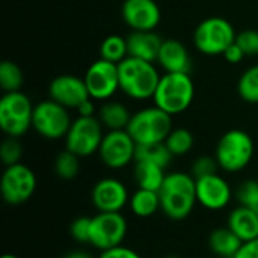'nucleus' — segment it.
<instances>
[{"mask_svg":"<svg viewBox=\"0 0 258 258\" xmlns=\"http://www.w3.org/2000/svg\"><path fill=\"white\" fill-rule=\"evenodd\" d=\"M160 210L172 221H184L198 204L197 180L190 172H169L159 190Z\"/></svg>","mask_w":258,"mask_h":258,"instance_id":"f257e3e1","label":"nucleus"},{"mask_svg":"<svg viewBox=\"0 0 258 258\" xmlns=\"http://www.w3.org/2000/svg\"><path fill=\"white\" fill-rule=\"evenodd\" d=\"M118 71L119 89L133 100L153 98L162 77L154 67V62L136 59L132 56L118 63Z\"/></svg>","mask_w":258,"mask_h":258,"instance_id":"f03ea898","label":"nucleus"},{"mask_svg":"<svg viewBox=\"0 0 258 258\" xmlns=\"http://www.w3.org/2000/svg\"><path fill=\"white\" fill-rule=\"evenodd\" d=\"M195 86L189 73H165L153 95L154 106L171 116L183 113L192 104Z\"/></svg>","mask_w":258,"mask_h":258,"instance_id":"7ed1b4c3","label":"nucleus"},{"mask_svg":"<svg viewBox=\"0 0 258 258\" xmlns=\"http://www.w3.org/2000/svg\"><path fill=\"white\" fill-rule=\"evenodd\" d=\"M254 141L252 138L239 128L228 130L218 141L215 157L222 171L236 174L243 171L254 157Z\"/></svg>","mask_w":258,"mask_h":258,"instance_id":"20e7f679","label":"nucleus"},{"mask_svg":"<svg viewBox=\"0 0 258 258\" xmlns=\"http://www.w3.org/2000/svg\"><path fill=\"white\" fill-rule=\"evenodd\" d=\"M125 130L138 145L165 142L172 132V116L157 106L145 107L132 115Z\"/></svg>","mask_w":258,"mask_h":258,"instance_id":"39448f33","label":"nucleus"},{"mask_svg":"<svg viewBox=\"0 0 258 258\" xmlns=\"http://www.w3.org/2000/svg\"><path fill=\"white\" fill-rule=\"evenodd\" d=\"M33 104L21 91L5 92L0 98V128L9 138H21L32 128Z\"/></svg>","mask_w":258,"mask_h":258,"instance_id":"423d86ee","label":"nucleus"},{"mask_svg":"<svg viewBox=\"0 0 258 258\" xmlns=\"http://www.w3.org/2000/svg\"><path fill=\"white\" fill-rule=\"evenodd\" d=\"M236 30L231 23L221 17H209L203 20L194 32V44L197 50L207 56L224 54L236 41Z\"/></svg>","mask_w":258,"mask_h":258,"instance_id":"0eeeda50","label":"nucleus"},{"mask_svg":"<svg viewBox=\"0 0 258 258\" xmlns=\"http://www.w3.org/2000/svg\"><path fill=\"white\" fill-rule=\"evenodd\" d=\"M70 109L53 101L51 98L39 101L33 107L32 128L48 141H57L67 136L73 121Z\"/></svg>","mask_w":258,"mask_h":258,"instance_id":"6e6552de","label":"nucleus"},{"mask_svg":"<svg viewBox=\"0 0 258 258\" xmlns=\"http://www.w3.org/2000/svg\"><path fill=\"white\" fill-rule=\"evenodd\" d=\"M103 138V124L97 116H79L63 138L65 150L79 157H89L98 153Z\"/></svg>","mask_w":258,"mask_h":258,"instance_id":"1a4fd4ad","label":"nucleus"},{"mask_svg":"<svg viewBox=\"0 0 258 258\" xmlns=\"http://www.w3.org/2000/svg\"><path fill=\"white\" fill-rule=\"evenodd\" d=\"M36 175L24 163L6 166L0 181L2 197L9 206H21L27 203L36 190Z\"/></svg>","mask_w":258,"mask_h":258,"instance_id":"9d476101","label":"nucleus"},{"mask_svg":"<svg viewBox=\"0 0 258 258\" xmlns=\"http://www.w3.org/2000/svg\"><path fill=\"white\" fill-rule=\"evenodd\" d=\"M127 219L121 212L118 213H104L98 212L91 218V233L89 245L97 248L100 252L119 246L124 243L127 236Z\"/></svg>","mask_w":258,"mask_h":258,"instance_id":"9b49d317","label":"nucleus"},{"mask_svg":"<svg viewBox=\"0 0 258 258\" xmlns=\"http://www.w3.org/2000/svg\"><path fill=\"white\" fill-rule=\"evenodd\" d=\"M138 144L127 130H109L100 145L98 156L109 169H122L136 160Z\"/></svg>","mask_w":258,"mask_h":258,"instance_id":"f8f14e48","label":"nucleus"},{"mask_svg":"<svg viewBox=\"0 0 258 258\" xmlns=\"http://www.w3.org/2000/svg\"><path fill=\"white\" fill-rule=\"evenodd\" d=\"M85 83L92 100L106 101L119 89L118 63L98 59L89 65L85 73Z\"/></svg>","mask_w":258,"mask_h":258,"instance_id":"ddd939ff","label":"nucleus"},{"mask_svg":"<svg viewBox=\"0 0 258 258\" xmlns=\"http://www.w3.org/2000/svg\"><path fill=\"white\" fill-rule=\"evenodd\" d=\"M130 194L125 184L118 178H101L91 190V203L97 212L118 213L128 206Z\"/></svg>","mask_w":258,"mask_h":258,"instance_id":"4468645a","label":"nucleus"},{"mask_svg":"<svg viewBox=\"0 0 258 258\" xmlns=\"http://www.w3.org/2000/svg\"><path fill=\"white\" fill-rule=\"evenodd\" d=\"M233 190L230 183L219 174L197 178V201L210 212H219L230 206Z\"/></svg>","mask_w":258,"mask_h":258,"instance_id":"2eb2a0df","label":"nucleus"},{"mask_svg":"<svg viewBox=\"0 0 258 258\" xmlns=\"http://www.w3.org/2000/svg\"><path fill=\"white\" fill-rule=\"evenodd\" d=\"M48 98L67 109H77L89 97L85 79L71 74H60L48 85Z\"/></svg>","mask_w":258,"mask_h":258,"instance_id":"dca6fc26","label":"nucleus"},{"mask_svg":"<svg viewBox=\"0 0 258 258\" xmlns=\"http://www.w3.org/2000/svg\"><path fill=\"white\" fill-rule=\"evenodd\" d=\"M121 15L132 30H154L162 20L156 0H124Z\"/></svg>","mask_w":258,"mask_h":258,"instance_id":"f3484780","label":"nucleus"},{"mask_svg":"<svg viewBox=\"0 0 258 258\" xmlns=\"http://www.w3.org/2000/svg\"><path fill=\"white\" fill-rule=\"evenodd\" d=\"M125 39L128 56L148 62H157L163 39L154 30H132Z\"/></svg>","mask_w":258,"mask_h":258,"instance_id":"a211bd4d","label":"nucleus"},{"mask_svg":"<svg viewBox=\"0 0 258 258\" xmlns=\"http://www.w3.org/2000/svg\"><path fill=\"white\" fill-rule=\"evenodd\" d=\"M157 62L166 73H190L192 68L189 50L178 39H163Z\"/></svg>","mask_w":258,"mask_h":258,"instance_id":"6ab92c4d","label":"nucleus"},{"mask_svg":"<svg viewBox=\"0 0 258 258\" xmlns=\"http://www.w3.org/2000/svg\"><path fill=\"white\" fill-rule=\"evenodd\" d=\"M227 227L245 243L258 239V213L252 209L237 206L227 218Z\"/></svg>","mask_w":258,"mask_h":258,"instance_id":"aec40b11","label":"nucleus"},{"mask_svg":"<svg viewBox=\"0 0 258 258\" xmlns=\"http://www.w3.org/2000/svg\"><path fill=\"white\" fill-rule=\"evenodd\" d=\"M133 177L139 189L159 192L166 178V172L165 168L157 163L148 160H135Z\"/></svg>","mask_w":258,"mask_h":258,"instance_id":"412c9836","label":"nucleus"},{"mask_svg":"<svg viewBox=\"0 0 258 258\" xmlns=\"http://www.w3.org/2000/svg\"><path fill=\"white\" fill-rule=\"evenodd\" d=\"M242 240L228 228V227H222V228H216L210 233L209 236V246L210 251L221 258H233L237 251L242 246Z\"/></svg>","mask_w":258,"mask_h":258,"instance_id":"4be33fe9","label":"nucleus"},{"mask_svg":"<svg viewBox=\"0 0 258 258\" xmlns=\"http://www.w3.org/2000/svg\"><path fill=\"white\" fill-rule=\"evenodd\" d=\"M97 118L107 130H125L130 122L132 113L122 103L106 101L100 107Z\"/></svg>","mask_w":258,"mask_h":258,"instance_id":"5701e85b","label":"nucleus"},{"mask_svg":"<svg viewBox=\"0 0 258 258\" xmlns=\"http://www.w3.org/2000/svg\"><path fill=\"white\" fill-rule=\"evenodd\" d=\"M128 207L138 218H151L160 210V197L159 192L147 190V189H136L130 195Z\"/></svg>","mask_w":258,"mask_h":258,"instance_id":"b1692460","label":"nucleus"},{"mask_svg":"<svg viewBox=\"0 0 258 258\" xmlns=\"http://www.w3.org/2000/svg\"><path fill=\"white\" fill-rule=\"evenodd\" d=\"M172 157L174 156L165 142L147 144V145H138L136 147V160H148V162L160 165L165 169L169 166Z\"/></svg>","mask_w":258,"mask_h":258,"instance_id":"393cba45","label":"nucleus"},{"mask_svg":"<svg viewBox=\"0 0 258 258\" xmlns=\"http://www.w3.org/2000/svg\"><path fill=\"white\" fill-rule=\"evenodd\" d=\"M100 57L113 63H121L128 57L127 39L119 35H109L100 45Z\"/></svg>","mask_w":258,"mask_h":258,"instance_id":"a878e982","label":"nucleus"},{"mask_svg":"<svg viewBox=\"0 0 258 258\" xmlns=\"http://www.w3.org/2000/svg\"><path fill=\"white\" fill-rule=\"evenodd\" d=\"M165 144L174 157L175 156H186L194 148L195 139H194V135L190 130L180 127V128H172V132L168 135Z\"/></svg>","mask_w":258,"mask_h":258,"instance_id":"bb28decb","label":"nucleus"},{"mask_svg":"<svg viewBox=\"0 0 258 258\" xmlns=\"http://www.w3.org/2000/svg\"><path fill=\"white\" fill-rule=\"evenodd\" d=\"M54 172L62 180H74L80 172V157L63 150L54 159Z\"/></svg>","mask_w":258,"mask_h":258,"instance_id":"cd10ccee","label":"nucleus"},{"mask_svg":"<svg viewBox=\"0 0 258 258\" xmlns=\"http://www.w3.org/2000/svg\"><path fill=\"white\" fill-rule=\"evenodd\" d=\"M24 77L21 68L12 60H3L0 63V86L5 92L20 91Z\"/></svg>","mask_w":258,"mask_h":258,"instance_id":"c85d7f7f","label":"nucleus"},{"mask_svg":"<svg viewBox=\"0 0 258 258\" xmlns=\"http://www.w3.org/2000/svg\"><path fill=\"white\" fill-rule=\"evenodd\" d=\"M237 92L246 103H258V65H252L240 76L237 83Z\"/></svg>","mask_w":258,"mask_h":258,"instance_id":"c756f323","label":"nucleus"},{"mask_svg":"<svg viewBox=\"0 0 258 258\" xmlns=\"http://www.w3.org/2000/svg\"><path fill=\"white\" fill-rule=\"evenodd\" d=\"M236 200L239 206L258 210V181L257 180H246L239 184L236 190Z\"/></svg>","mask_w":258,"mask_h":258,"instance_id":"7c9ffc66","label":"nucleus"},{"mask_svg":"<svg viewBox=\"0 0 258 258\" xmlns=\"http://www.w3.org/2000/svg\"><path fill=\"white\" fill-rule=\"evenodd\" d=\"M21 157H23V147H21L18 138L6 136V139L0 145V159L3 162V165L5 166L17 165L21 162Z\"/></svg>","mask_w":258,"mask_h":258,"instance_id":"2f4dec72","label":"nucleus"},{"mask_svg":"<svg viewBox=\"0 0 258 258\" xmlns=\"http://www.w3.org/2000/svg\"><path fill=\"white\" fill-rule=\"evenodd\" d=\"M219 165L216 157H210V156H200L194 160L192 166H190V174L197 178L206 177V175H212V174H218Z\"/></svg>","mask_w":258,"mask_h":258,"instance_id":"473e14b6","label":"nucleus"},{"mask_svg":"<svg viewBox=\"0 0 258 258\" xmlns=\"http://www.w3.org/2000/svg\"><path fill=\"white\" fill-rule=\"evenodd\" d=\"M236 44L243 50L245 56H258V30L246 29L237 33Z\"/></svg>","mask_w":258,"mask_h":258,"instance_id":"72a5a7b5","label":"nucleus"},{"mask_svg":"<svg viewBox=\"0 0 258 258\" xmlns=\"http://www.w3.org/2000/svg\"><path fill=\"white\" fill-rule=\"evenodd\" d=\"M89 233H91V218L88 216L76 218L70 225V234L79 243L89 245Z\"/></svg>","mask_w":258,"mask_h":258,"instance_id":"f704fd0d","label":"nucleus"},{"mask_svg":"<svg viewBox=\"0 0 258 258\" xmlns=\"http://www.w3.org/2000/svg\"><path fill=\"white\" fill-rule=\"evenodd\" d=\"M98 258H142L135 249L128 248V246H124V245H119V246H115V248H110V249H106V251H101Z\"/></svg>","mask_w":258,"mask_h":258,"instance_id":"c9c22d12","label":"nucleus"},{"mask_svg":"<svg viewBox=\"0 0 258 258\" xmlns=\"http://www.w3.org/2000/svg\"><path fill=\"white\" fill-rule=\"evenodd\" d=\"M233 258H258V239L242 243L240 249Z\"/></svg>","mask_w":258,"mask_h":258,"instance_id":"e433bc0d","label":"nucleus"},{"mask_svg":"<svg viewBox=\"0 0 258 258\" xmlns=\"http://www.w3.org/2000/svg\"><path fill=\"white\" fill-rule=\"evenodd\" d=\"M224 57H225V60L227 62H230V63H239L243 57H245V53H243V50L236 44V41L225 50V53L222 54Z\"/></svg>","mask_w":258,"mask_h":258,"instance_id":"4c0bfd02","label":"nucleus"},{"mask_svg":"<svg viewBox=\"0 0 258 258\" xmlns=\"http://www.w3.org/2000/svg\"><path fill=\"white\" fill-rule=\"evenodd\" d=\"M79 116H95V107H94V100L88 98L77 107Z\"/></svg>","mask_w":258,"mask_h":258,"instance_id":"58836bf2","label":"nucleus"},{"mask_svg":"<svg viewBox=\"0 0 258 258\" xmlns=\"http://www.w3.org/2000/svg\"><path fill=\"white\" fill-rule=\"evenodd\" d=\"M65 258H94L89 252H85V251H73L70 252L68 255H65Z\"/></svg>","mask_w":258,"mask_h":258,"instance_id":"ea45409f","label":"nucleus"},{"mask_svg":"<svg viewBox=\"0 0 258 258\" xmlns=\"http://www.w3.org/2000/svg\"><path fill=\"white\" fill-rule=\"evenodd\" d=\"M2 258H18L17 255H14V254H5Z\"/></svg>","mask_w":258,"mask_h":258,"instance_id":"a19ab883","label":"nucleus"},{"mask_svg":"<svg viewBox=\"0 0 258 258\" xmlns=\"http://www.w3.org/2000/svg\"><path fill=\"white\" fill-rule=\"evenodd\" d=\"M165 258H180L178 255H174V254H171V255H166Z\"/></svg>","mask_w":258,"mask_h":258,"instance_id":"79ce46f5","label":"nucleus"},{"mask_svg":"<svg viewBox=\"0 0 258 258\" xmlns=\"http://www.w3.org/2000/svg\"><path fill=\"white\" fill-rule=\"evenodd\" d=\"M257 213H258V210H257Z\"/></svg>","mask_w":258,"mask_h":258,"instance_id":"37998d69","label":"nucleus"}]
</instances>
